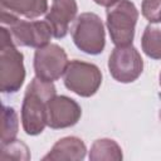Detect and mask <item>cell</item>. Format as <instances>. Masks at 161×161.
<instances>
[{
    "label": "cell",
    "mask_w": 161,
    "mask_h": 161,
    "mask_svg": "<svg viewBox=\"0 0 161 161\" xmlns=\"http://www.w3.org/2000/svg\"><path fill=\"white\" fill-rule=\"evenodd\" d=\"M57 94L53 82L33 78L21 103V126L26 135L38 136L48 126V102Z\"/></svg>",
    "instance_id": "cell-1"
},
{
    "label": "cell",
    "mask_w": 161,
    "mask_h": 161,
    "mask_svg": "<svg viewBox=\"0 0 161 161\" xmlns=\"http://www.w3.org/2000/svg\"><path fill=\"white\" fill-rule=\"evenodd\" d=\"M24 80V55L14 44L9 29L3 25L0 29V89L3 93H16Z\"/></svg>",
    "instance_id": "cell-2"
},
{
    "label": "cell",
    "mask_w": 161,
    "mask_h": 161,
    "mask_svg": "<svg viewBox=\"0 0 161 161\" xmlns=\"http://www.w3.org/2000/svg\"><path fill=\"white\" fill-rule=\"evenodd\" d=\"M107 29L116 47L130 45L135 38L138 10L131 0H118L107 8Z\"/></svg>",
    "instance_id": "cell-3"
},
{
    "label": "cell",
    "mask_w": 161,
    "mask_h": 161,
    "mask_svg": "<svg viewBox=\"0 0 161 161\" xmlns=\"http://www.w3.org/2000/svg\"><path fill=\"white\" fill-rule=\"evenodd\" d=\"M75 47L86 54H101L106 45L104 25L94 13H82L75 18L70 29Z\"/></svg>",
    "instance_id": "cell-4"
},
{
    "label": "cell",
    "mask_w": 161,
    "mask_h": 161,
    "mask_svg": "<svg viewBox=\"0 0 161 161\" xmlns=\"http://www.w3.org/2000/svg\"><path fill=\"white\" fill-rule=\"evenodd\" d=\"M63 82L73 93L86 98L92 97L102 84V72L93 63L73 59L65 68Z\"/></svg>",
    "instance_id": "cell-5"
},
{
    "label": "cell",
    "mask_w": 161,
    "mask_h": 161,
    "mask_svg": "<svg viewBox=\"0 0 161 161\" xmlns=\"http://www.w3.org/2000/svg\"><path fill=\"white\" fill-rule=\"evenodd\" d=\"M108 70L119 83L135 82L143 70V59L132 44L116 47L108 58Z\"/></svg>",
    "instance_id": "cell-6"
},
{
    "label": "cell",
    "mask_w": 161,
    "mask_h": 161,
    "mask_svg": "<svg viewBox=\"0 0 161 161\" xmlns=\"http://www.w3.org/2000/svg\"><path fill=\"white\" fill-rule=\"evenodd\" d=\"M69 60L65 50L54 43H48L40 47L34 53V72L35 77L45 82L58 80L65 72Z\"/></svg>",
    "instance_id": "cell-7"
},
{
    "label": "cell",
    "mask_w": 161,
    "mask_h": 161,
    "mask_svg": "<svg viewBox=\"0 0 161 161\" xmlns=\"http://www.w3.org/2000/svg\"><path fill=\"white\" fill-rule=\"evenodd\" d=\"M13 42L16 47L40 48L49 43L53 36L47 20H21L20 18L8 25Z\"/></svg>",
    "instance_id": "cell-8"
},
{
    "label": "cell",
    "mask_w": 161,
    "mask_h": 161,
    "mask_svg": "<svg viewBox=\"0 0 161 161\" xmlns=\"http://www.w3.org/2000/svg\"><path fill=\"white\" fill-rule=\"evenodd\" d=\"M82 108L77 101L68 96H54L48 102V127L60 130L72 127L80 119Z\"/></svg>",
    "instance_id": "cell-9"
},
{
    "label": "cell",
    "mask_w": 161,
    "mask_h": 161,
    "mask_svg": "<svg viewBox=\"0 0 161 161\" xmlns=\"http://www.w3.org/2000/svg\"><path fill=\"white\" fill-rule=\"evenodd\" d=\"M78 5L75 0H53L52 6L45 14V20L52 28L53 36L64 38L69 31V25L75 20Z\"/></svg>",
    "instance_id": "cell-10"
},
{
    "label": "cell",
    "mask_w": 161,
    "mask_h": 161,
    "mask_svg": "<svg viewBox=\"0 0 161 161\" xmlns=\"http://www.w3.org/2000/svg\"><path fill=\"white\" fill-rule=\"evenodd\" d=\"M87 155V147L83 140L75 136H67L58 140L50 151L43 156L44 161H58V160H84Z\"/></svg>",
    "instance_id": "cell-11"
},
{
    "label": "cell",
    "mask_w": 161,
    "mask_h": 161,
    "mask_svg": "<svg viewBox=\"0 0 161 161\" xmlns=\"http://www.w3.org/2000/svg\"><path fill=\"white\" fill-rule=\"evenodd\" d=\"M0 10L18 18L35 19L48 13V0H0Z\"/></svg>",
    "instance_id": "cell-12"
},
{
    "label": "cell",
    "mask_w": 161,
    "mask_h": 161,
    "mask_svg": "<svg viewBox=\"0 0 161 161\" xmlns=\"http://www.w3.org/2000/svg\"><path fill=\"white\" fill-rule=\"evenodd\" d=\"M88 158L91 161H119L123 158V153L114 140L99 138L92 143Z\"/></svg>",
    "instance_id": "cell-13"
},
{
    "label": "cell",
    "mask_w": 161,
    "mask_h": 161,
    "mask_svg": "<svg viewBox=\"0 0 161 161\" xmlns=\"http://www.w3.org/2000/svg\"><path fill=\"white\" fill-rule=\"evenodd\" d=\"M142 52L151 59H161V26L147 25L141 38Z\"/></svg>",
    "instance_id": "cell-14"
},
{
    "label": "cell",
    "mask_w": 161,
    "mask_h": 161,
    "mask_svg": "<svg viewBox=\"0 0 161 161\" xmlns=\"http://www.w3.org/2000/svg\"><path fill=\"white\" fill-rule=\"evenodd\" d=\"M1 143L10 142L15 140L19 130L18 113L13 107L3 106L1 111Z\"/></svg>",
    "instance_id": "cell-15"
},
{
    "label": "cell",
    "mask_w": 161,
    "mask_h": 161,
    "mask_svg": "<svg viewBox=\"0 0 161 161\" xmlns=\"http://www.w3.org/2000/svg\"><path fill=\"white\" fill-rule=\"evenodd\" d=\"M0 160H30V151L28 146L20 140H13L6 143H1Z\"/></svg>",
    "instance_id": "cell-16"
},
{
    "label": "cell",
    "mask_w": 161,
    "mask_h": 161,
    "mask_svg": "<svg viewBox=\"0 0 161 161\" xmlns=\"http://www.w3.org/2000/svg\"><path fill=\"white\" fill-rule=\"evenodd\" d=\"M141 13L148 23H161V0H142Z\"/></svg>",
    "instance_id": "cell-17"
},
{
    "label": "cell",
    "mask_w": 161,
    "mask_h": 161,
    "mask_svg": "<svg viewBox=\"0 0 161 161\" xmlns=\"http://www.w3.org/2000/svg\"><path fill=\"white\" fill-rule=\"evenodd\" d=\"M96 4H98V5H101V6H106V8H108V6H111L112 4H114L116 1H118V0H93Z\"/></svg>",
    "instance_id": "cell-18"
},
{
    "label": "cell",
    "mask_w": 161,
    "mask_h": 161,
    "mask_svg": "<svg viewBox=\"0 0 161 161\" xmlns=\"http://www.w3.org/2000/svg\"><path fill=\"white\" fill-rule=\"evenodd\" d=\"M158 82H160V86H161V72H160V75H158Z\"/></svg>",
    "instance_id": "cell-19"
},
{
    "label": "cell",
    "mask_w": 161,
    "mask_h": 161,
    "mask_svg": "<svg viewBox=\"0 0 161 161\" xmlns=\"http://www.w3.org/2000/svg\"><path fill=\"white\" fill-rule=\"evenodd\" d=\"M158 117H160V121H161V109H160V112H158Z\"/></svg>",
    "instance_id": "cell-20"
}]
</instances>
